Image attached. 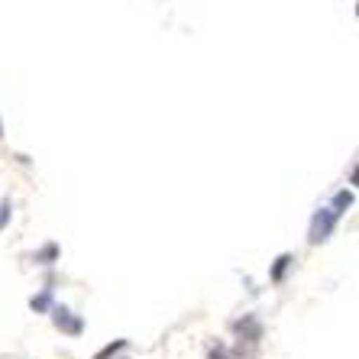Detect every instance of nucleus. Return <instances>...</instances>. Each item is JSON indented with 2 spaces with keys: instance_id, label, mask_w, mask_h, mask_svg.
I'll use <instances>...</instances> for the list:
<instances>
[{
  "instance_id": "obj_1",
  "label": "nucleus",
  "mask_w": 359,
  "mask_h": 359,
  "mask_svg": "<svg viewBox=\"0 0 359 359\" xmlns=\"http://www.w3.org/2000/svg\"><path fill=\"white\" fill-rule=\"evenodd\" d=\"M337 220H340V214H337L334 208H320L318 214L311 217V233H308V240H311V243H324V240H330V233H334Z\"/></svg>"
},
{
  "instance_id": "obj_2",
  "label": "nucleus",
  "mask_w": 359,
  "mask_h": 359,
  "mask_svg": "<svg viewBox=\"0 0 359 359\" xmlns=\"http://www.w3.org/2000/svg\"><path fill=\"white\" fill-rule=\"evenodd\" d=\"M52 320H55V327L68 337H81L84 334V320L78 318V314H72L68 308H52Z\"/></svg>"
},
{
  "instance_id": "obj_3",
  "label": "nucleus",
  "mask_w": 359,
  "mask_h": 359,
  "mask_svg": "<svg viewBox=\"0 0 359 359\" xmlns=\"http://www.w3.org/2000/svg\"><path fill=\"white\" fill-rule=\"evenodd\" d=\"M236 330H240V334H243V340H250V343H256V340H259V334H262L259 320H252V318L240 320V324H236Z\"/></svg>"
},
{
  "instance_id": "obj_4",
  "label": "nucleus",
  "mask_w": 359,
  "mask_h": 359,
  "mask_svg": "<svg viewBox=\"0 0 359 359\" xmlns=\"http://www.w3.org/2000/svg\"><path fill=\"white\" fill-rule=\"evenodd\" d=\"M292 262H294L292 252H282V256L276 259V266H272V272H269V278H272V282H282L285 272H288V266H292Z\"/></svg>"
},
{
  "instance_id": "obj_5",
  "label": "nucleus",
  "mask_w": 359,
  "mask_h": 359,
  "mask_svg": "<svg viewBox=\"0 0 359 359\" xmlns=\"http://www.w3.org/2000/svg\"><path fill=\"white\" fill-rule=\"evenodd\" d=\"M29 308L39 311V314H42V311H49L52 308V292H49V288H46L42 294H33V298H29Z\"/></svg>"
},
{
  "instance_id": "obj_6",
  "label": "nucleus",
  "mask_w": 359,
  "mask_h": 359,
  "mask_svg": "<svg viewBox=\"0 0 359 359\" xmlns=\"http://www.w3.org/2000/svg\"><path fill=\"white\" fill-rule=\"evenodd\" d=\"M330 208H334L337 214H343L346 208H353V191H340V194L334 198V204H330Z\"/></svg>"
},
{
  "instance_id": "obj_7",
  "label": "nucleus",
  "mask_w": 359,
  "mask_h": 359,
  "mask_svg": "<svg viewBox=\"0 0 359 359\" xmlns=\"http://www.w3.org/2000/svg\"><path fill=\"white\" fill-rule=\"evenodd\" d=\"M120 350H126V340H117V343H110V346H104V350H100L94 359H114Z\"/></svg>"
},
{
  "instance_id": "obj_8",
  "label": "nucleus",
  "mask_w": 359,
  "mask_h": 359,
  "mask_svg": "<svg viewBox=\"0 0 359 359\" xmlns=\"http://www.w3.org/2000/svg\"><path fill=\"white\" fill-rule=\"evenodd\" d=\"M208 359H230V353H226L224 343H217V346H210L208 350Z\"/></svg>"
},
{
  "instance_id": "obj_9",
  "label": "nucleus",
  "mask_w": 359,
  "mask_h": 359,
  "mask_svg": "<svg viewBox=\"0 0 359 359\" xmlns=\"http://www.w3.org/2000/svg\"><path fill=\"white\" fill-rule=\"evenodd\" d=\"M55 256H59V250H55V246H52V243H49V246H46V250H42L39 256H36V259H39V262H52V259H55Z\"/></svg>"
},
{
  "instance_id": "obj_10",
  "label": "nucleus",
  "mask_w": 359,
  "mask_h": 359,
  "mask_svg": "<svg viewBox=\"0 0 359 359\" xmlns=\"http://www.w3.org/2000/svg\"><path fill=\"white\" fill-rule=\"evenodd\" d=\"M10 201H4V204H0V230H4V226H7V217H10Z\"/></svg>"
},
{
  "instance_id": "obj_11",
  "label": "nucleus",
  "mask_w": 359,
  "mask_h": 359,
  "mask_svg": "<svg viewBox=\"0 0 359 359\" xmlns=\"http://www.w3.org/2000/svg\"><path fill=\"white\" fill-rule=\"evenodd\" d=\"M0 136H4V123H0Z\"/></svg>"
}]
</instances>
